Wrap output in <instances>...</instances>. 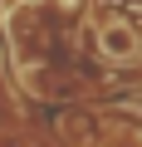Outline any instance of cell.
Masks as SVG:
<instances>
[{
    "mask_svg": "<svg viewBox=\"0 0 142 147\" xmlns=\"http://www.w3.org/2000/svg\"><path fill=\"white\" fill-rule=\"evenodd\" d=\"M137 108H142V98H137Z\"/></svg>",
    "mask_w": 142,
    "mask_h": 147,
    "instance_id": "7a4b0ae2",
    "label": "cell"
},
{
    "mask_svg": "<svg viewBox=\"0 0 142 147\" xmlns=\"http://www.w3.org/2000/svg\"><path fill=\"white\" fill-rule=\"evenodd\" d=\"M98 49L108 59H132L137 54V34L127 25H108V30H98Z\"/></svg>",
    "mask_w": 142,
    "mask_h": 147,
    "instance_id": "6da1fadb",
    "label": "cell"
}]
</instances>
